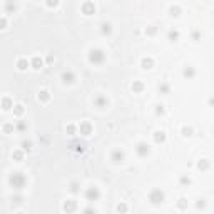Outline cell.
<instances>
[{
  "mask_svg": "<svg viewBox=\"0 0 214 214\" xmlns=\"http://www.w3.org/2000/svg\"><path fill=\"white\" fill-rule=\"evenodd\" d=\"M9 181H10V186L14 189H22L24 188V184H25V177H24L20 172H14Z\"/></svg>",
  "mask_w": 214,
  "mask_h": 214,
  "instance_id": "obj_1",
  "label": "cell"
},
{
  "mask_svg": "<svg viewBox=\"0 0 214 214\" xmlns=\"http://www.w3.org/2000/svg\"><path fill=\"white\" fill-rule=\"evenodd\" d=\"M104 59H105V55H104V52H102L100 49H92V50L89 52L90 64H102L104 62Z\"/></svg>",
  "mask_w": 214,
  "mask_h": 214,
  "instance_id": "obj_2",
  "label": "cell"
},
{
  "mask_svg": "<svg viewBox=\"0 0 214 214\" xmlns=\"http://www.w3.org/2000/svg\"><path fill=\"white\" fill-rule=\"evenodd\" d=\"M149 201H151L152 204H161L162 201H164V194L156 189V191H152V193L149 194Z\"/></svg>",
  "mask_w": 214,
  "mask_h": 214,
  "instance_id": "obj_3",
  "label": "cell"
},
{
  "mask_svg": "<svg viewBox=\"0 0 214 214\" xmlns=\"http://www.w3.org/2000/svg\"><path fill=\"white\" fill-rule=\"evenodd\" d=\"M100 196L99 189L97 188H89L87 191H85V198H87V201H97Z\"/></svg>",
  "mask_w": 214,
  "mask_h": 214,
  "instance_id": "obj_4",
  "label": "cell"
},
{
  "mask_svg": "<svg viewBox=\"0 0 214 214\" xmlns=\"http://www.w3.org/2000/svg\"><path fill=\"white\" fill-rule=\"evenodd\" d=\"M137 154L139 156H147L149 154V146L147 144H144V142H141V144H137Z\"/></svg>",
  "mask_w": 214,
  "mask_h": 214,
  "instance_id": "obj_5",
  "label": "cell"
},
{
  "mask_svg": "<svg viewBox=\"0 0 214 214\" xmlns=\"http://www.w3.org/2000/svg\"><path fill=\"white\" fill-rule=\"evenodd\" d=\"M62 80L65 84H74V80H75V75H74L72 72H64L62 74Z\"/></svg>",
  "mask_w": 214,
  "mask_h": 214,
  "instance_id": "obj_6",
  "label": "cell"
},
{
  "mask_svg": "<svg viewBox=\"0 0 214 214\" xmlns=\"http://www.w3.org/2000/svg\"><path fill=\"white\" fill-rule=\"evenodd\" d=\"M82 10H84V14H85V15H90V14H94L95 7L92 5V4H90V2H87V4H84Z\"/></svg>",
  "mask_w": 214,
  "mask_h": 214,
  "instance_id": "obj_7",
  "label": "cell"
},
{
  "mask_svg": "<svg viewBox=\"0 0 214 214\" xmlns=\"http://www.w3.org/2000/svg\"><path fill=\"white\" fill-rule=\"evenodd\" d=\"M90 131H92V127H90V124H87V122H84V124H80V132H82L84 136H89Z\"/></svg>",
  "mask_w": 214,
  "mask_h": 214,
  "instance_id": "obj_8",
  "label": "cell"
},
{
  "mask_svg": "<svg viewBox=\"0 0 214 214\" xmlns=\"http://www.w3.org/2000/svg\"><path fill=\"white\" fill-rule=\"evenodd\" d=\"M122 159H124V154L120 151H114L112 152V161L114 162H122Z\"/></svg>",
  "mask_w": 214,
  "mask_h": 214,
  "instance_id": "obj_9",
  "label": "cell"
},
{
  "mask_svg": "<svg viewBox=\"0 0 214 214\" xmlns=\"http://www.w3.org/2000/svg\"><path fill=\"white\" fill-rule=\"evenodd\" d=\"M105 104H107V99H105V97H102V95L95 97V105H97V107H100V109H102Z\"/></svg>",
  "mask_w": 214,
  "mask_h": 214,
  "instance_id": "obj_10",
  "label": "cell"
},
{
  "mask_svg": "<svg viewBox=\"0 0 214 214\" xmlns=\"http://www.w3.org/2000/svg\"><path fill=\"white\" fill-rule=\"evenodd\" d=\"M17 67L20 69V70H25V69L29 67V62H27V60H24V59H22V60H19V62H17Z\"/></svg>",
  "mask_w": 214,
  "mask_h": 214,
  "instance_id": "obj_11",
  "label": "cell"
},
{
  "mask_svg": "<svg viewBox=\"0 0 214 214\" xmlns=\"http://www.w3.org/2000/svg\"><path fill=\"white\" fill-rule=\"evenodd\" d=\"M2 107H4L5 110H9L10 107H14V105H12V100L10 99H4L2 100Z\"/></svg>",
  "mask_w": 214,
  "mask_h": 214,
  "instance_id": "obj_12",
  "label": "cell"
},
{
  "mask_svg": "<svg viewBox=\"0 0 214 214\" xmlns=\"http://www.w3.org/2000/svg\"><path fill=\"white\" fill-rule=\"evenodd\" d=\"M64 209H65V211H74V209H75V203H74V201L65 203V204H64Z\"/></svg>",
  "mask_w": 214,
  "mask_h": 214,
  "instance_id": "obj_13",
  "label": "cell"
},
{
  "mask_svg": "<svg viewBox=\"0 0 214 214\" xmlns=\"http://www.w3.org/2000/svg\"><path fill=\"white\" fill-rule=\"evenodd\" d=\"M110 32H112L110 24H104V25H102V34H104V35H110Z\"/></svg>",
  "mask_w": 214,
  "mask_h": 214,
  "instance_id": "obj_14",
  "label": "cell"
},
{
  "mask_svg": "<svg viewBox=\"0 0 214 214\" xmlns=\"http://www.w3.org/2000/svg\"><path fill=\"white\" fill-rule=\"evenodd\" d=\"M154 139H156V142H164L166 136H164V132H156V136H154Z\"/></svg>",
  "mask_w": 214,
  "mask_h": 214,
  "instance_id": "obj_15",
  "label": "cell"
},
{
  "mask_svg": "<svg viewBox=\"0 0 214 214\" xmlns=\"http://www.w3.org/2000/svg\"><path fill=\"white\" fill-rule=\"evenodd\" d=\"M142 67L144 69H151L152 67V60L151 59H142Z\"/></svg>",
  "mask_w": 214,
  "mask_h": 214,
  "instance_id": "obj_16",
  "label": "cell"
},
{
  "mask_svg": "<svg viewBox=\"0 0 214 214\" xmlns=\"http://www.w3.org/2000/svg\"><path fill=\"white\" fill-rule=\"evenodd\" d=\"M39 99L40 100H49V92L47 90H42L40 94H39Z\"/></svg>",
  "mask_w": 214,
  "mask_h": 214,
  "instance_id": "obj_17",
  "label": "cell"
},
{
  "mask_svg": "<svg viewBox=\"0 0 214 214\" xmlns=\"http://www.w3.org/2000/svg\"><path fill=\"white\" fill-rule=\"evenodd\" d=\"M34 67H35V69H40V67H42V60H40L39 57L34 59Z\"/></svg>",
  "mask_w": 214,
  "mask_h": 214,
  "instance_id": "obj_18",
  "label": "cell"
},
{
  "mask_svg": "<svg viewBox=\"0 0 214 214\" xmlns=\"http://www.w3.org/2000/svg\"><path fill=\"white\" fill-rule=\"evenodd\" d=\"M132 89L136 90V92H139V90H142V84L141 82H136L134 85H132Z\"/></svg>",
  "mask_w": 214,
  "mask_h": 214,
  "instance_id": "obj_19",
  "label": "cell"
},
{
  "mask_svg": "<svg viewBox=\"0 0 214 214\" xmlns=\"http://www.w3.org/2000/svg\"><path fill=\"white\" fill-rule=\"evenodd\" d=\"M59 4V0H47V5L49 7H55Z\"/></svg>",
  "mask_w": 214,
  "mask_h": 214,
  "instance_id": "obj_20",
  "label": "cell"
},
{
  "mask_svg": "<svg viewBox=\"0 0 214 214\" xmlns=\"http://www.w3.org/2000/svg\"><path fill=\"white\" fill-rule=\"evenodd\" d=\"M22 112H24V109H22V105H15V114H19V115H20Z\"/></svg>",
  "mask_w": 214,
  "mask_h": 214,
  "instance_id": "obj_21",
  "label": "cell"
},
{
  "mask_svg": "<svg viewBox=\"0 0 214 214\" xmlns=\"http://www.w3.org/2000/svg\"><path fill=\"white\" fill-rule=\"evenodd\" d=\"M5 25H7V20L5 19H0V29H5Z\"/></svg>",
  "mask_w": 214,
  "mask_h": 214,
  "instance_id": "obj_22",
  "label": "cell"
},
{
  "mask_svg": "<svg viewBox=\"0 0 214 214\" xmlns=\"http://www.w3.org/2000/svg\"><path fill=\"white\" fill-rule=\"evenodd\" d=\"M159 90H162V92H167V90H169V87H167L166 84H162L161 87H159Z\"/></svg>",
  "mask_w": 214,
  "mask_h": 214,
  "instance_id": "obj_23",
  "label": "cell"
},
{
  "mask_svg": "<svg viewBox=\"0 0 214 214\" xmlns=\"http://www.w3.org/2000/svg\"><path fill=\"white\" fill-rule=\"evenodd\" d=\"M169 39H171V40H172V39H177V32H171V34H169Z\"/></svg>",
  "mask_w": 214,
  "mask_h": 214,
  "instance_id": "obj_24",
  "label": "cell"
},
{
  "mask_svg": "<svg viewBox=\"0 0 214 214\" xmlns=\"http://www.w3.org/2000/svg\"><path fill=\"white\" fill-rule=\"evenodd\" d=\"M177 12H179V9H174L172 7V9H171V15H179Z\"/></svg>",
  "mask_w": 214,
  "mask_h": 214,
  "instance_id": "obj_25",
  "label": "cell"
},
{
  "mask_svg": "<svg viewBox=\"0 0 214 214\" xmlns=\"http://www.w3.org/2000/svg\"><path fill=\"white\" fill-rule=\"evenodd\" d=\"M14 157H15V159H19V161H20V159H22V152H15V154H14Z\"/></svg>",
  "mask_w": 214,
  "mask_h": 214,
  "instance_id": "obj_26",
  "label": "cell"
},
{
  "mask_svg": "<svg viewBox=\"0 0 214 214\" xmlns=\"http://www.w3.org/2000/svg\"><path fill=\"white\" fill-rule=\"evenodd\" d=\"M117 211H127V208H125L124 204H122V206L119 204V206H117Z\"/></svg>",
  "mask_w": 214,
  "mask_h": 214,
  "instance_id": "obj_27",
  "label": "cell"
},
{
  "mask_svg": "<svg viewBox=\"0 0 214 214\" xmlns=\"http://www.w3.org/2000/svg\"><path fill=\"white\" fill-rule=\"evenodd\" d=\"M70 191H72V193H77V184H75V183L72 184V188H70Z\"/></svg>",
  "mask_w": 214,
  "mask_h": 214,
  "instance_id": "obj_28",
  "label": "cell"
},
{
  "mask_svg": "<svg viewBox=\"0 0 214 214\" xmlns=\"http://www.w3.org/2000/svg\"><path fill=\"white\" fill-rule=\"evenodd\" d=\"M4 131H5V132H10V131H12V125H9V124H7L5 127H4Z\"/></svg>",
  "mask_w": 214,
  "mask_h": 214,
  "instance_id": "obj_29",
  "label": "cell"
},
{
  "mask_svg": "<svg viewBox=\"0 0 214 214\" xmlns=\"http://www.w3.org/2000/svg\"><path fill=\"white\" fill-rule=\"evenodd\" d=\"M24 149L29 151V149H30V142H24Z\"/></svg>",
  "mask_w": 214,
  "mask_h": 214,
  "instance_id": "obj_30",
  "label": "cell"
}]
</instances>
